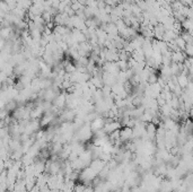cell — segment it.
Segmentation results:
<instances>
[{"label": "cell", "instance_id": "1", "mask_svg": "<svg viewBox=\"0 0 193 192\" xmlns=\"http://www.w3.org/2000/svg\"><path fill=\"white\" fill-rule=\"evenodd\" d=\"M185 59H186V53L183 52L182 50L172 52V61L175 62V63H183Z\"/></svg>", "mask_w": 193, "mask_h": 192}, {"label": "cell", "instance_id": "2", "mask_svg": "<svg viewBox=\"0 0 193 192\" xmlns=\"http://www.w3.org/2000/svg\"><path fill=\"white\" fill-rule=\"evenodd\" d=\"M121 127V123L120 122H115V121H112V122H107V123H105V125H104V131L106 133H109V135H111L112 132H114V131H116V130H119V128Z\"/></svg>", "mask_w": 193, "mask_h": 192}, {"label": "cell", "instance_id": "3", "mask_svg": "<svg viewBox=\"0 0 193 192\" xmlns=\"http://www.w3.org/2000/svg\"><path fill=\"white\" fill-rule=\"evenodd\" d=\"M105 123H106V121L104 120V118H95L92 121V123H90V128L94 131H97V130L103 129Z\"/></svg>", "mask_w": 193, "mask_h": 192}, {"label": "cell", "instance_id": "4", "mask_svg": "<svg viewBox=\"0 0 193 192\" xmlns=\"http://www.w3.org/2000/svg\"><path fill=\"white\" fill-rule=\"evenodd\" d=\"M131 138H133V129L132 128L126 127L124 129L121 130V140L126 141Z\"/></svg>", "mask_w": 193, "mask_h": 192}, {"label": "cell", "instance_id": "5", "mask_svg": "<svg viewBox=\"0 0 193 192\" xmlns=\"http://www.w3.org/2000/svg\"><path fill=\"white\" fill-rule=\"evenodd\" d=\"M177 84H179L182 88L188 87L189 84H190V79H189V76H186V75H183V73L179 75V77H177Z\"/></svg>", "mask_w": 193, "mask_h": 192}, {"label": "cell", "instance_id": "6", "mask_svg": "<svg viewBox=\"0 0 193 192\" xmlns=\"http://www.w3.org/2000/svg\"><path fill=\"white\" fill-rule=\"evenodd\" d=\"M66 99H67V96L66 95H58L56 96V99H54V106L59 107V109H61V107H63L64 103H66Z\"/></svg>", "mask_w": 193, "mask_h": 192}, {"label": "cell", "instance_id": "7", "mask_svg": "<svg viewBox=\"0 0 193 192\" xmlns=\"http://www.w3.org/2000/svg\"><path fill=\"white\" fill-rule=\"evenodd\" d=\"M175 43H176L177 48L180 49V50L182 51H185V48H186V45H188V43L185 42V40L183 39L181 35H179V36L175 39Z\"/></svg>", "mask_w": 193, "mask_h": 192}, {"label": "cell", "instance_id": "8", "mask_svg": "<svg viewBox=\"0 0 193 192\" xmlns=\"http://www.w3.org/2000/svg\"><path fill=\"white\" fill-rule=\"evenodd\" d=\"M185 53L186 56H190V58H193V45L192 44H188L186 45V48H185Z\"/></svg>", "mask_w": 193, "mask_h": 192}, {"label": "cell", "instance_id": "9", "mask_svg": "<svg viewBox=\"0 0 193 192\" xmlns=\"http://www.w3.org/2000/svg\"><path fill=\"white\" fill-rule=\"evenodd\" d=\"M85 189H86V186L84 184H77V185H75V192H85Z\"/></svg>", "mask_w": 193, "mask_h": 192}, {"label": "cell", "instance_id": "10", "mask_svg": "<svg viewBox=\"0 0 193 192\" xmlns=\"http://www.w3.org/2000/svg\"><path fill=\"white\" fill-rule=\"evenodd\" d=\"M85 192H95V189H93V186H92V185L86 186V189H85Z\"/></svg>", "mask_w": 193, "mask_h": 192}]
</instances>
